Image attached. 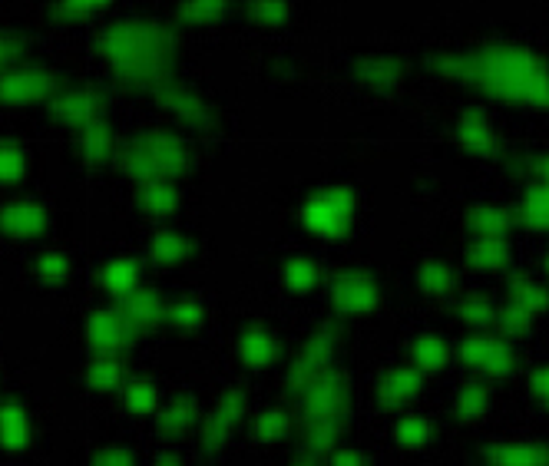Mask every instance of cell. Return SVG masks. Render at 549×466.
<instances>
[{
  "label": "cell",
  "instance_id": "1",
  "mask_svg": "<svg viewBox=\"0 0 549 466\" xmlns=\"http://www.w3.org/2000/svg\"><path fill=\"white\" fill-rule=\"evenodd\" d=\"M96 50L113 70V77L133 90H159L172 83L176 70V37L169 27L143 17L113 20L96 40Z\"/></svg>",
  "mask_w": 549,
  "mask_h": 466
},
{
  "label": "cell",
  "instance_id": "2",
  "mask_svg": "<svg viewBox=\"0 0 549 466\" xmlns=\"http://www.w3.org/2000/svg\"><path fill=\"white\" fill-rule=\"evenodd\" d=\"M467 77L477 80L500 100L513 103H549V73L530 50L523 47H487L470 63H464Z\"/></svg>",
  "mask_w": 549,
  "mask_h": 466
},
{
  "label": "cell",
  "instance_id": "3",
  "mask_svg": "<svg viewBox=\"0 0 549 466\" xmlns=\"http://www.w3.org/2000/svg\"><path fill=\"white\" fill-rule=\"evenodd\" d=\"M116 156H120V169L139 186H146V182H176L192 166L189 146L179 136L159 133V129L126 139Z\"/></svg>",
  "mask_w": 549,
  "mask_h": 466
},
{
  "label": "cell",
  "instance_id": "4",
  "mask_svg": "<svg viewBox=\"0 0 549 466\" xmlns=\"http://www.w3.org/2000/svg\"><path fill=\"white\" fill-rule=\"evenodd\" d=\"M57 93L60 77L43 63H17L14 70L0 73V106H10V110L50 103Z\"/></svg>",
  "mask_w": 549,
  "mask_h": 466
},
{
  "label": "cell",
  "instance_id": "5",
  "mask_svg": "<svg viewBox=\"0 0 549 466\" xmlns=\"http://www.w3.org/2000/svg\"><path fill=\"white\" fill-rule=\"evenodd\" d=\"M298 215L301 222L308 225V232H315L321 238H338L348 232V225L354 219V195L344 186H328L315 195H308Z\"/></svg>",
  "mask_w": 549,
  "mask_h": 466
},
{
  "label": "cell",
  "instance_id": "6",
  "mask_svg": "<svg viewBox=\"0 0 549 466\" xmlns=\"http://www.w3.org/2000/svg\"><path fill=\"white\" fill-rule=\"evenodd\" d=\"M136 328L133 321L126 318L123 308H100L86 318V344L96 351V354H106V357H120L129 344L136 341Z\"/></svg>",
  "mask_w": 549,
  "mask_h": 466
},
{
  "label": "cell",
  "instance_id": "7",
  "mask_svg": "<svg viewBox=\"0 0 549 466\" xmlns=\"http://www.w3.org/2000/svg\"><path fill=\"white\" fill-rule=\"evenodd\" d=\"M50 116L57 119L60 126L80 133L83 126L103 119V96L90 90V86H67L50 100Z\"/></svg>",
  "mask_w": 549,
  "mask_h": 466
},
{
  "label": "cell",
  "instance_id": "8",
  "mask_svg": "<svg viewBox=\"0 0 549 466\" xmlns=\"http://www.w3.org/2000/svg\"><path fill=\"white\" fill-rule=\"evenodd\" d=\"M156 106L159 110H166L176 123L189 126V129H199V133H206L212 129V106L202 100L196 90H189V86H179V83H166L156 90Z\"/></svg>",
  "mask_w": 549,
  "mask_h": 466
},
{
  "label": "cell",
  "instance_id": "9",
  "mask_svg": "<svg viewBox=\"0 0 549 466\" xmlns=\"http://www.w3.org/2000/svg\"><path fill=\"white\" fill-rule=\"evenodd\" d=\"M47 229V209L37 199H10L0 205V232L14 238H37Z\"/></svg>",
  "mask_w": 549,
  "mask_h": 466
},
{
  "label": "cell",
  "instance_id": "10",
  "mask_svg": "<svg viewBox=\"0 0 549 466\" xmlns=\"http://www.w3.org/2000/svg\"><path fill=\"white\" fill-rule=\"evenodd\" d=\"M34 440V420L20 400H0V447L17 453L27 450Z\"/></svg>",
  "mask_w": 549,
  "mask_h": 466
},
{
  "label": "cell",
  "instance_id": "11",
  "mask_svg": "<svg viewBox=\"0 0 549 466\" xmlns=\"http://www.w3.org/2000/svg\"><path fill=\"white\" fill-rule=\"evenodd\" d=\"M464 361L470 367H480V371L500 377V374H507L513 367V354H510V348L500 338H483V334H480V338H470L464 344Z\"/></svg>",
  "mask_w": 549,
  "mask_h": 466
},
{
  "label": "cell",
  "instance_id": "12",
  "mask_svg": "<svg viewBox=\"0 0 549 466\" xmlns=\"http://www.w3.org/2000/svg\"><path fill=\"white\" fill-rule=\"evenodd\" d=\"M335 301L344 311H371L378 305V285L364 272H344L335 281Z\"/></svg>",
  "mask_w": 549,
  "mask_h": 466
},
{
  "label": "cell",
  "instance_id": "13",
  "mask_svg": "<svg viewBox=\"0 0 549 466\" xmlns=\"http://www.w3.org/2000/svg\"><path fill=\"white\" fill-rule=\"evenodd\" d=\"M100 281H103V288L110 291L116 301H123V298L133 295V291L143 288V268H139L136 258L120 255V258H113V262L103 265Z\"/></svg>",
  "mask_w": 549,
  "mask_h": 466
},
{
  "label": "cell",
  "instance_id": "14",
  "mask_svg": "<svg viewBox=\"0 0 549 466\" xmlns=\"http://www.w3.org/2000/svg\"><path fill=\"white\" fill-rule=\"evenodd\" d=\"M120 308L126 311V318L133 321L136 331H146V328H153V324L166 321V301L159 298L153 288L133 291V295L120 301Z\"/></svg>",
  "mask_w": 549,
  "mask_h": 466
},
{
  "label": "cell",
  "instance_id": "15",
  "mask_svg": "<svg viewBox=\"0 0 549 466\" xmlns=\"http://www.w3.org/2000/svg\"><path fill=\"white\" fill-rule=\"evenodd\" d=\"M77 146H80V156L93 166L100 162H110L116 156V139H113V129L106 119H96V123L83 126L77 133Z\"/></svg>",
  "mask_w": 549,
  "mask_h": 466
},
{
  "label": "cell",
  "instance_id": "16",
  "mask_svg": "<svg viewBox=\"0 0 549 466\" xmlns=\"http://www.w3.org/2000/svg\"><path fill=\"white\" fill-rule=\"evenodd\" d=\"M328 354H331V338L328 331H321L315 341L308 344L305 354L298 357L295 367H292V387H308L315 377H321L328 371Z\"/></svg>",
  "mask_w": 549,
  "mask_h": 466
},
{
  "label": "cell",
  "instance_id": "17",
  "mask_svg": "<svg viewBox=\"0 0 549 466\" xmlns=\"http://www.w3.org/2000/svg\"><path fill=\"white\" fill-rule=\"evenodd\" d=\"M242 417V394H225L219 404H215V410L209 414L206 420V430H202V440H206V450L219 447V443H225V437H229V430L235 420Z\"/></svg>",
  "mask_w": 549,
  "mask_h": 466
},
{
  "label": "cell",
  "instance_id": "18",
  "mask_svg": "<svg viewBox=\"0 0 549 466\" xmlns=\"http://www.w3.org/2000/svg\"><path fill=\"white\" fill-rule=\"evenodd\" d=\"M196 420H199V404H196V400H192L189 394L172 397L169 404L163 407V414H156L159 433H166V437L186 433L189 427H196Z\"/></svg>",
  "mask_w": 549,
  "mask_h": 466
},
{
  "label": "cell",
  "instance_id": "19",
  "mask_svg": "<svg viewBox=\"0 0 549 466\" xmlns=\"http://www.w3.org/2000/svg\"><path fill=\"white\" fill-rule=\"evenodd\" d=\"M123 407L136 417H149L159 410V387L149 377H126V384L120 387Z\"/></svg>",
  "mask_w": 549,
  "mask_h": 466
},
{
  "label": "cell",
  "instance_id": "20",
  "mask_svg": "<svg viewBox=\"0 0 549 466\" xmlns=\"http://www.w3.org/2000/svg\"><path fill=\"white\" fill-rule=\"evenodd\" d=\"M86 387H93L96 394H110V390H120L126 384V371L120 357H106L96 354L90 364H86Z\"/></svg>",
  "mask_w": 549,
  "mask_h": 466
},
{
  "label": "cell",
  "instance_id": "21",
  "mask_svg": "<svg viewBox=\"0 0 549 466\" xmlns=\"http://www.w3.org/2000/svg\"><path fill=\"white\" fill-rule=\"evenodd\" d=\"M457 136L467 149H473V153H490V149L497 146V136H493V126L483 110H467L460 116Z\"/></svg>",
  "mask_w": 549,
  "mask_h": 466
},
{
  "label": "cell",
  "instance_id": "22",
  "mask_svg": "<svg viewBox=\"0 0 549 466\" xmlns=\"http://www.w3.org/2000/svg\"><path fill=\"white\" fill-rule=\"evenodd\" d=\"M239 357L252 367H265L278 357V338L265 328H249L239 338Z\"/></svg>",
  "mask_w": 549,
  "mask_h": 466
},
{
  "label": "cell",
  "instance_id": "23",
  "mask_svg": "<svg viewBox=\"0 0 549 466\" xmlns=\"http://www.w3.org/2000/svg\"><path fill=\"white\" fill-rule=\"evenodd\" d=\"M136 202L143 212L163 219V215H172L179 209V189L176 182H146V186H139Z\"/></svg>",
  "mask_w": 549,
  "mask_h": 466
},
{
  "label": "cell",
  "instance_id": "24",
  "mask_svg": "<svg viewBox=\"0 0 549 466\" xmlns=\"http://www.w3.org/2000/svg\"><path fill=\"white\" fill-rule=\"evenodd\" d=\"M189 252H192L189 238L182 232H176V229H159L153 235V242H149V255H153L156 265H176Z\"/></svg>",
  "mask_w": 549,
  "mask_h": 466
},
{
  "label": "cell",
  "instance_id": "25",
  "mask_svg": "<svg viewBox=\"0 0 549 466\" xmlns=\"http://www.w3.org/2000/svg\"><path fill=\"white\" fill-rule=\"evenodd\" d=\"M358 80L368 86V90H391V86L401 80V67L391 57H368L358 63Z\"/></svg>",
  "mask_w": 549,
  "mask_h": 466
},
{
  "label": "cell",
  "instance_id": "26",
  "mask_svg": "<svg viewBox=\"0 0 549 466\" xmlns=\"http://www.w3.org/2000/svg\"><path fill=\"white\" fill-rule=\"evenodd\" d=\"M417 387H421L417 371H411V367H394L381 381V400L384 404H404V400H411L417 394Z\"/></svg>",
  "mask_w": 549,
  "mask_h": 466
},
{
  "label": "cell",
  "instance_id": "27",
  "mask_svg": "<svg viewBox=\"0 0 549 466\" xmlns=\"http://www.w3.org/2000/svg\"><path fill=\"white\" fill-rule=\"evenodd\" d=\"M493 460L497 466H546L549 450L536 447V443H503L493 450Z\"/></svg>",
  "mask_w": 549,
  "mask_h": 466
},
{
  "label": "cell",
  "instance_id": "28",
  "mask_svg": "<svg viewBox=\"0 0 549 466\" xmlns=\"http://www.w3.org/2000/svg\"><path fill=\"white\" fill-rule=\"evenodd\" d=\"M225 10L229 7L219 4V0H189V4H179L176 17L189 27H206V24H215V20H222Z\"/></svg>",
  "mask_w": 549,
  "mask_h": 466
},
{
  "label": "cell",
  "instance_id": "29",
  "mask_svg": "<svg viewBox=\"0 0 549 466\" xmlns=\"http://www.w3.org/2000/svg\"><path fill=\"white\" fill-rule=\"evenodd\" d=\"M27 172V153L20 143H10L4 139L0 143V186H10V182H20Z\"/></svg>",
  "mask_w": 549,
  "mask_h": 466
},
{
  "label": "cell",
  "instance_id": "30",
  "mask_svg": "<svg viewBox=\"0 0 549 466\" xmlns=\"http://www.w3.org/2000/svg\"><path fill=\"white\" fill-rule=\"evenodd\" d=\"M282 278L292 291H311L318 285V265L311 262V258L298 255V258H292V262H285Z\"/></svg>",
  "mask_w": 549,
  "mask_h": 466
},
{
  "label": "cell",
  "instance_id": "31",
  "mask_svg": "<svg viewBox=\"0 0 549 466\" xmlns=\"http://www.w3.org/2000/svg\"><path fill=\"white\" fill-rule=\"evenodd\" d=\"M166 318L182 331H196L202 324V318H206V311H202V305L196 298H176V301H169L166 305Z\"/></svg>",
  "mask_w": 549,
  "mask_h": 466
},
{
  "label": "cell",
  "instance_id": "32",
  "mask_svg": "<svg viewBox=\"0 0 549 466\" xmlns=\"http://www.w3.org/2000/svg\"><path fill=\"white\" fill-rule=\"evenodd\" d=\"M34 272L40 281H47V285H63V281L70 278V258L63 252H43L37 258Z\"/></svg>",
  "mask_w": 549,
  "mask_h": 466
},
{
  "label": "cell",
  "instance_id": "33",
  "mask_svg": "<svg viewBox=\"0 0 549 466\" xmlns=\"http://www.w3.org/2000/svg\"><path fill=\"white\" fill-rule=\"evenodd\" d=\"M106 4H100V0H67V4H57L50 7L53 20H60V24H83L86 17L100 14Z\"/></svg>",
  "mask_w": 549,
  "mask_h": 466
},
{
  "label": "cell",
  "instance_id": "34",
  "mask_svg": "<svg viewBox=\"0 0 549 466\" xmlns=\"http://www.w3.org/2000/svg\"><path fill=\"white\" fill-rule=\"evenodd\" d=\"M414 361L421 367H444L447 361V344L437 338V334H424V338L414 341Z\"/></svg>",
  "mask_w": 549,
  "mask_h": 466
},
{
  "label": "cell",
  "instance_id": "35",
  "mask_svg": "<svg viewBox=\"0 0 549 466\" xmlns=\"http://www.w3.org/2000/svg\"><path fill=\"white\" fill-rule=\"evenodd\" d=\"M470 225L477 229L483 238H497L507 225V212L503 209H493V205H480V209L470 212Z\"/></svg>",
  "mask_w": 549,
  "mask_h": 466
},
{
  "label": "cell",
  "instance_id": "36",
  "mask_svg": "<svg viewBox=\"0 0 549 466\" xmlns=\"http://www.w3.org/2000/svg\"><path fill=\"white\" fill-rule=\"evenodd\" d=\"M470 262L480 268H500L507 262V248H503L500 238H480V242L470 248Z\"/></svg>",
  "mask_w": 549,
  "mask_h": 466
},
{
  "label": "cell",
  "instance_id": "37",
  "mask_svg": "<svg viewBox=\"0 0 549 466\" xmlns=\"http://www.w3.org/2000/svg\"><path fill=\"white\" fill-rule=\"evenodd\" d=\"M394 433H397V440L407 443V447H421V443L430 440V424H427L424 417L407 414V417L397 420V430Z\"/></svg>",
  "mask_w": 549,
  "mask_h": 466
},
{
  "label": "cell",
  "instance_id": "38",
  "mask_svg": "<svg viewBox=\"0 0 549 466\" xmlns=\"http://www.w3.org/2000/svg\"><path fill=\"white\" fill-rule=\"evenodd\" d=\"M24 57V37L14 30H0V73L14 70Z\"/></svg>",
  "mask_w": 549,
  "mask_h": 466
},
{
  "label": "cell",
  "instance_id": "39",
  "mask_svg": "<svg viewBox=\"0 0 549 466\" xmlns=\"http://www.w3.org/2000/svg\"><path fill=\"white\" fill-rule=\"evenodd\" d=\"M421 285L427 291H434V295H444V291L454 288V275H450V268L444 262H427L421 272Z\"/></svg>",
  "mask_w": 549,
  "mask_h": 466
},
{
  "label": "cell",
  "instance_id": "40",
  "mask_svg": "<svg viewBox=\"0 0 549 466\" xmlns=\"http://www.w3.org/2000/svg\"><path fill=\"white\" fill-rule=\"evenodd\" d=\"M460 318H464L467 324H473V328H487V324L493 321V305L487 298H467L460 301Z\"/></svg>",
  "mask_w": 549,
  "mask_h": 466
},
{
  "label": "cell",
  "instance_id": "41",
  "mask_svg": "<svg viewBox=\"0 0 549 466\" xmlns=\"http://www.w3.org/2000/svg\"><path fill=\"white\" fill-rule=\"evenodd\" d=\"M523 215H526V219H530L533 225H549V186L533 189L530 195H526Z\"/></svg>",
  "mask_w": 549,
  "mask_h": 466
},
{
  "label": "cell",
  "instance_id": "42",
  "mask_svg": "<svg viewBox=\"0 0 549 466\" xmlns=\"http://www.w3.org/2000/svg\"><path fill=\"white\" fill-rule=\"evenodd\" d=\"M457 410H460L464 417H477V414H483V410H487V390H483L480 384L464 387V390H460V397H457Z\"/></svg>",
  "mask_w": 549,
  "mask_h": 466
},
{
  "label": "cell",
  "instance_id": "43",
  "mask_svg": "<svg viewBox=\"0 0 549 466\" xmlns=\"http://www.w3.org/2000/svg\"><path fill=\"white\" fill-rule=\"evenodd\" d=\"M285 430H288V414H282V410H265V414L255 420V433L265 440L282 437Z\"/></svg>",
  "mask_w": 549,
  "mask_h": 466
},
{
  "label": "cell",
  "instance_id": "44",
  "mask_svg": "<svg viewBox=\"0 0 549 466\" xmlns=\"http://www.w3.org/2000/svg\"><path fill=\"white\" fill-rule=\"evenodd\" d=\"M249 14H252V20H258V24L275 27V24H285L288 20V7L285 4H252Z\"/></svg>",
  "mask_w": 549,
  "mask_h": 466
},
{
  "label": "cell",
  "instance_id": "45",
  "mask_svg": "<svg viewBox=\"0 0 549 466\" xmlns=\"http://www.w3.org/2000/svg\"><path fill=\"white\" fill-rule=\"evenodd\" d=\"M90 466H136V460L126 447H106L90 460Z\"/></svg>",
  "mask_w": 549,
  "mask_h": 466
},
{
  "label": "cell",
  "instance_id": "46",
  "mask_svg": "<svg viewBox=\"0 0 549 466\" xmlns=\"http://www.w3.org/2000/svg\"><path fill=\"white\" fill-rule=\"evenodd\" d=\"M533 394L549 407V367H543V371L533 377Z\"/></svg>",
  "mask_w": 549,
  "mask_h": 466
},
{
  "label": "cell",
  "instance_id": "47",
  "mask_svg": "<svg viewBox=\"0 0 549 466\" xmlns=\"http://www.w3.org/2000/svg\"><path fill=\"white\" fill-rule=\"evenodd\" d=\"M331 466H368V463H364L361 453H354V450H341V453H335V457H331Z\"/></svg>",
  "mask_w": 549,
  "mask_h": 466
},
{
  "label": "cell",
  "instance_id": "48",
  "mask_svg": "<svg viewBox=\"0 0 549 466\" xmlns=\"http://www.w3.org/2000/svg\"><path fill=\"white\" fill-rule=\"evenodd\" d=\"M156 466H182V460H179V457H172V453H163V457L156 460Z\"/></svg>",
  "mask_w": 549,
  "mask_h": 466
},
{
  "label": "cell",
  "instance_id": "49",
  "mask_svg": "<svg viewBox=\"0 0 549 466\" xmlns=\"http://www.w3.org/2000/svg\"><path fill=\"white\" fill-rule=\"evenodd\" d=\"M540 172H543V186H549V156L543 159V166H540Z\"/></svg>",
  "mask_w": 549,
  "mask_h": 466
},
{
  "label": "cell",
  "instance_id": "50",
  "mask_svg": "<svg viewBox=\"0 0 549 466\" xmlns=\"http://www.w3.org/2000/svg\"><path fill=\"white\" fill-rule=\"evenodd\" d=\"M295 466H315V463H308V460H301V463H295Z\"/></svg>",
  "mask_w": 549,
  "mask_h": 466
},
{
  "label": "cell",
  "instance_id": "51",
  "mask_svg": "<svg viewBox=\"0 0 549 466\" xmlns=\"http://www.w3.org/2000/svg\"><path fill=\"white\" fill-rule=\"evenodd\" d=\"M546 272H549V262H546Z\"/></svg>",
  "mask_w": 549,
  "mask_h": 466
}]
</instances>
